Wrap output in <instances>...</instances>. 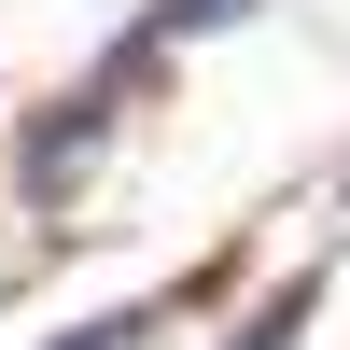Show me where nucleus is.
Here are the masks:
<instances>
[{"label":"nucleus","mask_w":350,"mask_h":350,"mask_svg":"<svg viewBox=\"0 0 350 350\" xmlns=\"http://www.w3.org/2000/svg\"><path fill=\"white\" fill-rule=\"evenodd\" d=\"M98 126H112V84H98V70H84V84H70V98H56V112H42V126H28V154H14V183H28V196H70V168H84V154H98Z\"/></svg>","instance_id":"f257e3e1"},{"label":"nucleus","mask_w":350,"mask_h":350,"mask_svg":"<svg viewBox=\"0 0 350 350\" xmlns=\"http://www.w3.org/2000/svg\"><path fill=\"white\" fill-rule=\"evenodd\" d=\"M224 14H252V0H168V14H154V42H196V28H224Z\"/></svg>","instance_id":"20e7f679"},{"label":"nucleus","mask_w":350,"mask_h":350,"mask_svg":"<svg viewBox=\"0 0 350 350\" xmlns=\"http://www.w3.org/2000/svg\"><path fill=\"white\" fill-rule=\"evenodd\" d=\"M168 323V295H140V308H112V323H70V336H56V350H140V336H154Z\"/></svg>","instance_id":"7ed1b4c3"},{"label":"nucleus","mask_w":350,"mask_h":350,"mask_svg":"<svg viewBox=\"0 0 350 350\" xmlns=\"http://www.w3.org/2000/svg\"><path fill=\"white\" fill-rule=\"evenodd\" d=\"M308 308H323V280H280V295H252V323L224 336V350H295V336H308Z\"/></svg>","instance_id":"f03ea898"}]
</instances>
